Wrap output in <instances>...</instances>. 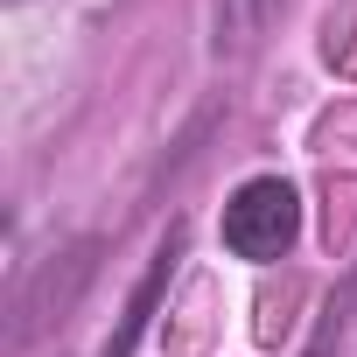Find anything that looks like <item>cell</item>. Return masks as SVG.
<instances>
[{"label":"cell","instance_id":"cell-1","mask_svg":"<svg viewBox=\"0 0 357 357\" xmlns=\"http://www.w3.org/2000/svg\"><path fill=\"white\" fill-rule=\"evenodd\" d=\"M301 238V197L280 175H252V183L225 204V245L238 259H280Z\"/></svg>","mask_w":357,"mask_h":357}]
</instances>
